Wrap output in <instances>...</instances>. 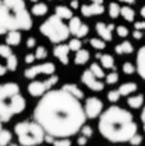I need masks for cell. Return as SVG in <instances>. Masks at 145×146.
<instances>
[{
    "label": "cell",
    "mask_w": 145,
    "mask_h": 146,
    "mask_svg": "<svg viewBox=\"0 0 145 146\" xmlns=\"http://www.w3.org/2000/svg\"><path fill=\"white\" fill-rule=\"evenodd\" d=\"M33 117L46 135L55 139L74 136L87 119L80 100L63 88L46 92L36 104Z\"/></svg>",
    "instance_id": "6da1fadb"
},
{
    "label": "cell",
    "mask_w": 145,
    "mask_h": 146,
    "mask_svg": "<svg viewBox=\"0 0 145 146\" xmlns=\"http://www.w3.org/2000/svg\"><path fill=\"white\" fill-rule=\"evenodd\" d=\"M98 129L107 141L121 144L130 142V140L138 133V124L128 110L112 105L99 117Z\"/></svg>",
    "instance_id": "7a4b0ae2"
},
{
    "label": "cell",
    "mask_w": 145,
    "mask_h": 146,
    "mask_svg": "<svg viewBox=\"0 0 145 146\" xmlns=\"http://www.w3.org/2000/svg\"><path fill=\"white\" fill-rule=\"evenodd\" d=\"M32 27V19L26 8L25 0H1L0 1V35L10 31Z\"/></svg>",
    "instance_id": "3957f363"
},
{
    "label": "cell",
    "mask_w": 145,
    "mask_h": 146,
    "mask_svg": "<svg viewBox=\"0 0 145 146\" xmlns=\"http://www.w3.org/2000/svg\"><path fill=\"white\" fill-rule=\"evenodd\" d=\"M26 109V99L21 95L19 86L14 82L0 85V121L9 122Z\"/></svg>",
    "instance_id": "277c9868"
},
{
    "label": "cell",
    "mask_w": 145,
    "mask_h": 146,
    "mask_svg": "<svg viewBox=\"0 0 145 146\" xmlns=\"http://www.w3.org/2000/svg\"><path fill=\"white\" fill-rule=\"evenodd\" d=\"M14 133L21 146H39L45 142L46 132L36 121H22L14 126Z\"/></svg>",
    "instance_id": "5b68a950"
},
{
    "label": "cell",
    "mask_w": 145,
    "mask_h": 146,
    "mask_svg": "<svg viewBox=\"0 0 145 146\" xmlns=\"http://www.w3.org/2000/svg\"><path fill=\"white\" fill-rule=\"evenodd\" d=\"M40 32L53 44H62L69 36V28L58 15H51L40 26Z\"/></svg>",
    "instance_id": "8992f818"
},
{
    "label": "cell",
    "mask_w": 145,
    "mask_h": 146,
    "mask_svg": "<svg viewBox=\"0 0 145 146\" xmlns=\"http://www.w3.org/2000/svg\"><path fill=\"white\" fill-rule=\"evenodd\" d=\"M58 76L53 74L45 81H32L27 86V91L33 98H43L46 92H49L51 90L53 86H55L58 83Z\"/></svg>",
    "instance_id": "52a82bcc"
},
{
    "label": "cell",
    "mask_w": 145,
    "mask_h": 146,
    "mask_svg": "<svg viewBox=\"0 0 145 146\" xmlns=\"http://www.w3.org/2000/svg\"><path fill=\"white\" fill-rule=\"evenodd\" d=\"M103 101L100 100L99 98H87L86 101H85V105H84V110L85 114H86V118L87 119H95L98 117L102 115L103 113Z\"/></svg>",
    "instance_id": "ba28073f"
},
{
    "label": "cell",
    "mask_w": 145,
    "mask_h": 146,
    "mask_svg": "<svg viewBox=\"0 0 145 146\" xmlns=\"http://www.w3.org/2000/svg\"><path fill=\"white\" fill-rule=\"evenodd\" d=\"M55 72V66L54 63H43L39 66H32L30 68H27L25 71V77L28 80H33L35 77H37L39 74H46V76H53Z\"/></svg>",
    "instance_id": "9c48e42d"
},
{
    "label": "cell",
    "mask_w": 145,
    "mask_h": 146,
    "mask_svg": "<svg viewBox=\"0 0 145 146\" xmlns=\"http://www.w3.org/2000/svg\"><path fill=\"white\" fill-rule=\"evenodd\" d=\"M81 81L87 88H90L91 91H95V92H99V91L104 90V83L102 81H99V78H96L94 74L91 73L90 69L85 71L81 76Z\"/></svg>",
    "instance_id": "30bf717a"
},
{
    "label": "cell",
    "mask_w": 145,
    "mask_h": 146,
    "mask_svg": "<svg viewBox=\"0 0 145 146\" xmlns=\"http://www.w3.org/2000/svg\"><path fill=\"white\" fill-rule=\"evenodd\" d=\"M68 53H69V48L68 45H63V44H59V45H57L55 48H54V56H55L57 59H58L59 62H61L62 64H64V66H67L68 64Z\"/></svg>",
    "instance_id": "8fae6325"
},
{
    "label": "cell",
    "mask_w": 145,
    "mask_h": 146,
    "mask_svg": "<svg viewBox=\"0 0 145 146\" xmlns=\"http://www.w3.org/2000/svg\"><path fill=\"white\" fill-rule=\"evenodd\" d=\"M104 7L103 4H91V5H82L81 13L85 17H91V15H99L104 13Z\"/></svg>",
    "instance_id": "7c38bea8"
},
{
    "label": "cell",
    "mask_w": 145,
    "mask_h": 146,
    "mask_svg": "<svg viewBox=\"0 0 145 146\" xmlns=\"http://www.w3.org/2000/svg\"><path fill=\"white\" fill-rule=\"evenodd\" d=\"M114 28L113 25H105L103 22L96 23V32L99 33L100 38H103L104 41H110L112 40V31Z\"/></svg>",
    "instance_id": "4fadbf2b"
},
{
    "label": "cell",
    "mask_w": 145,
    "mask_h": 146,
    "mask_svg": "<svg viewBox=\"0 0 145 146\" xmlns=\"http://www.w3.org/2000/svg\"><path fill=\"white\" fill-rule=\"evenodd\" d=\"M13 54V51L10 50V48L8 45H0V77L4 76L5 73L8 72V68H7V64L3 63L1 59H5L7 60L10 55Z\"/></svg>",
    "instance_id": "5bb4252c"
},
{
    "label": "cell",
    "mask_w": 145,
    "mask_h": 146,
    "mask_svg": "<svg viewBox=\"0 0 145 146\" xmlns=\"http://www.w3.org/2000/svg\"><path fill=\"white\" fill-rule=\"evenodd\" d=\"M136 71L139 76L145 80V46L140 48L138 56H136Z\"/></svg>",
    "instance_id": "9a60e30c"
},
{
    "label": "cell",
    "mask_w": 145,
    "mask_h": 146,
    "mask_svg": "<svg viewBox=\"0 0 145 146\" xmlns=\"http://www.w3.org/2000/svg\"><path fill=\"white\" fill-rule=\"evenodd\" d=\"M62 88H63L64 91H67L68 94H71L72 96H74L76 99H78V100H82V99L85 98L84 91H82L77 85H74V83H66Z\"/></svg>",
    "instance_id": "2e32d148"
},
{
    "label": "cell",
    "mask_w": 145,
    "mask_h": 146,
    "mask_svg": "<svg viewBox=\"0 0 145 146\" xmlns=\"http://www.w3.org/2000/svg\"><path fill=\"white\" fill-rule=\"evenodd\" d=\"M136 90H138V85H136L135 82H126L118 87V91H120L121 96H128L135 92Z\"/></svg>",
    "instance_id": "e0dca14e"
},
{
    "label": "cell",
    "mask_w": 145,
    "mask_h": 146,
    "mask_svg": "<svg viewBox=\"0 0 145 146\" xmlns=\"http://www.w3.org/2000/svg\"><path fill=\"white\" fill-rule=\"evenodd\" d=\"M21 38H22V35H21L19 31H10V32L7 33V45L8 46H15L21 42Z\"/></svg>",
    "instance_id": "ac0fdd59"
},
{
    "label": "cell",
    "mask_w": 145,
    "mask_h": 146,
    "mask_svg": "<svg viewBox=\"0 0 145 146\" xmlns=\"http://www.w3.org/2000/svg\"><path fill=\"white\" fill-rule=\"evenodd\" d=\"M144 104V96L143 95H134V96H130L127 99V105L132 109H139L141 108Z\"/></svg>",
    "instance_id": "d6986e66"
},
{
    "label": "cell",
    "mask_w": 145,
    "mask_h": 146,
    "mask_svg": "<svg viewBox=\"0 0 145 146\" xmlns=\"http://www.w3.org/2000/svg\"><path fill=\"white\" fill-rule=\"evenodd\" d=\"M55 15H58L61 19H71L73 17L72 9H69L68 7H64V5H59L55 8Z\"/></svg>",
    "instance_id": "ffe728a7"
},
{
    "label": "cell",
    "mask_w": 145,
    "mask_h": 146,
    "mask_svg": "<svg viewBox=\"0 0 145 146\" xmlns=\"http://www.w3.org/2000/svg\"><path fill=\"white\" fill-rule=\"evenodd\" d=\"M114 50H116V53L120 54V55H122V54H131L134 51V46L130 41H123L122 44L116 46Z\"/></svg>",
    "instance_id": "44dd1931"
},
{
    "label": "cell",
    "mask_w": 145,
    "mask_h": 146,
    "mask_svg": "<svg viewBox=\"0 0 145 146\" xmlns=\"http://www.w3.org/2000/svg\"><path fill=\"white\" fill-rule=\"evenodd\" d=\"M90 59V54L87 50L82 49V50H78L76 53V56H74V63L77 66H82V64H86L87 60Z\"/></svg>",
    "instance_id": "7402d4cb"
},
{
    "label": "cell",
    "mask_w": 145,
    "mask_h": 146,
    "mask_svg": "<svg viewBox=\"0 0 145 146\" xmlns=\"http://www.w3.org/2000/svg\"><path fill=\"white\" fill-rule=\"evenodd\" d=\"M31 12L33 15L36 17H41V15H45L48 13V5L44 4V3H36L32 8H31Z\"/></svg>",
    "instance_id": "603a6c76"
},
{
    "label": "cell",
    "mask_w": 145,
    "mask_h": 146,
    "mask_svg": "<svg viewBox=\"0 0 145 146\" xmlns=\"http://www.w3.org/2000/svg\"><path fill=\"white\" fill-rule=\"evenodd\" d=\"M81 26H82V22L78 17H72L71 19H69V23H68L69 32H71L72 35H77L78 30L81 28Z\"/></svg>",
    "instance_id": "cb8c5ba5"
},
{
    "label": "cell",
    "mask_w": 145,
    "mask_h": 146,
    "mask_svg": "<svg viewBox=\"0 0 145 146\" xmlns=\"http://www.w3.org/2000/svg\"><path fill=\"white\" fill-rule=\"evenodd\" d=\"M100 58V63H102L103 68H107V69H114V59H113L112 55L109 54H104V55L99 56Z\"/></svg>",
    "instance_id": "d4e9b609"
},
{
    "label": "cell",
    "mask_w": 145,
    "mask_h": 146,
    "mask_svg": "<svg viewBox=\"0 0 145 146\" xmlns=\"http://www.w3.org/2000/svg\"><path fill=\"white\" fill-rule=\"evenodd\" d=\"M12 139H13L12 132L8 131V129H3L0 132V146H9L12 144Z\"/></svg>",
    "instance_id": "484cf974"
},
{
    "label": "cell",
    "mask_w": 145,
    "mask_h": 146,
    "mask_svg": "<svg viewBox=\"0 0 145 146\" xmlns=\"http://www.w3.org/2000/svg\"><path fill=\"white\" fill-rule=\"evenodd\" d=\"M121 15L127 22H134V19H135V10L130 7H122L121 8Z\"/></svg>",
    "instance_id": "4316f807"
},
{
    "label": "cell",
    "mask_w": 145,
    "mask_h": 146,
    "mask_svg": "<svg viewBox=\"0 0 145 146\" xmlns=\"http://www.w3.org/2000/svg\"><path fill=\"white\" fill-rule=\"evenodd\" d=\"M90 71H91V73L95 76L96 78H103V77H105V73L104 71H103V68L99 66L98 63H92L91 66H90Z\"/></svg>",
    "instance_id": "83f0119b"
},
{
    "label": "cell",
    "mask_w": 145,
    "mask_h": 146,
    "mask_svg": "<svg viewBox=\"0 0 145 146\" xmlns=\"http://www.w3.org/2000/svg\"><path fill=\"white\" fill-rule=\"evenodd\" d=\"M17 67H18V59L14 54H12V55L7 59V68H8V71L14 72L15 69H17Z\"/></svg>",
    "instance_id": "f1b7e54d"
},
{
    "label": "cell",
    "mask_w": 145,
    "mask_h": 146,
    "mask_svg": "<svg viewBox=\"0 0 145 146\" xmlns=\"http://www.w3.org/2000/svg\"><path fill=\"white\" fill-rule=\"evenodd\" d=\"M108 10H109V15L112 18H117L118 15L121 14V7L117 4V3H110Z\"/></svg>",
    "instance_id": "f546056e"
},
{
    "label": "cell",
    "mask_w": 145,
    "mask_h": 146,
    "mask_svg": "<svg viewBox=\"0 0 145 146\" xmlns=\"http://www.w3.org/2000/svg\"><path fill=\"white\" fill-rule=\"evenodd\" d=\"M90 45L94 49H96V50H103V49H105V41L103 38H96V37L90 38Z\"/></svg>",
    "instance_id": "4dcf8cb0"
},
{
    "label": "cell",
    "mask_w": 145,
    "mask_h": 146,
    "mask_svg": "<svg viewBox=\"0 0 145 146\" xmlns=\"http://www.w3.org/2000/svg\"><path fill=\"white\" fill-rule=\"evenodd\" d=\"M107 98H108V101H110L112 104H114V103H117V101L120 100L121 94H120V91L118 90H110L109 92H108Z\"/></svg>",
    "instance_id": "1f68e13d"
},
{
    "label": "cell",
    "mask_w": 145,
    "mask_h": 146,
    "mask_svg": "<svg viewBox=\"0 0 145 146\" xmlns=\"http://www.w3.org/2000/svg\"><path fill=\"white\" fill-rule=\"evenodd\" d=\"M35 56H36V59H39V60L45 59L46 56H48V50H46L45 46H37V48H36Z\"/></svg>",
    "instance_id": "d6a6232c"
},
{
    "label": "cell",
    "mask_w": 145,
    "mask_h": 146,
    "mask_svg": "<svg viewBox=\"0 0 145 146\" xmlns=\"http://www.w3.org/2000/svg\"><path fill=\"white\" fill-rule=\"evenodd\" d=\"M81 46H82V44L78 38H72V40H69V42H68V48H69V50H72V51L81 50Z\"/></svg>",
    "instance_id": "836d02e7"
},
{
    "label": "cell",
    "mask_w": 145,
    "mask_h": 146,
    "mask_svg": "<svg viewBox=\"0 0 145 146\" xmlns=\"http://www.w3.org/2000/svg\"><path fill=\"white\" fill-rule=\"evenodd\" d=\"M118 73L117 72H110L109 74L105 76V82L108 83V85H114V83L118 82Z\"/></svg>",
    "instance_id": "e575fe53"
},
{
    "label": "cell",
    "mask_w": 145,
    "mask_h": 146,
    "mask_svg": "<svg viewBox=\"0 0 145 146\" xmlns=\"http://www.w3.org/2000/svg\"><path fill=\"white\" fill-rule=\"evenodd\" d=\"M80 132H81V135L85 136L86 139H90V137H92V135H94V129H92V127L89 126V124H85Z\"/></svg>",
    "instance_id": "d590c367"
},
{
    "label": "cell",
    "mask_w": 145,
    "mask_h": 146,
    "mask_svg": "<svg viewBox=\"0 0 145 146\" xmlns=\"http://www.w3.org/2000/svg\"><path fill=\"white\" fill-rule=\"evenodd\" d=\"M53 146H72L71 139H55Z\"/></svg>",
    "instance_id": "8d00e7d4"
},
{
    "label": "cell",
    "mask_w": 145,
    "mask_h": 146,
    "mask_svg": "<svg viewBox=\"0 0 145 146\" xmlns=\"http://www.w3.org/2000/svg\"><path fill=\"white\" fill-rule=\"evenodd\" d=\"M122 71H123V73H126V74H134V72L136 71V68L134 67L132 63L126 62V63L122 66Z\"/></svg>",
    "instance_id": "74e56055"
},
{
    "label": "cell",
    "mask_w": 145,
    "mask_h": 146,
    "mask_svg": "<svg viewBox=\"0 0 145 146\" xmlns=\"http://www.w3.org/2000/svg\"><path fill=\"white\" fill-rule=\"evenodd\" d=\"M116 31H117V35L120 36V37H126V36L128 35V28L126 27V26H118Z\"/></svg>",
    "instance_id": "f35d334b"
},
{
    "label": "cell",
    "mask_w": 145,
    "mask_h": 146,
    "mask_svg": "<svg viewBox=\"0 0 145 146\" xmlns=\"http://www.w3.org/2000/svg\"><path fill=\"white\" fill-rule=\"evenodd\" d=\"M141 142H143V136L139 133H136L135 136L130 140V144L132 146H139V145H141Z\"/></svg>",
    "instance_id": "ab89813d"
},
{
    "label": "cell",
    "mask_w": 145,
    "mask_h": 146,
    "mask_svg": "<svg viewBox=\"0 0 145 146\" xmlns=\"http://www.w3.org/2000/svg\"><path fill=\"white\" fill-rule=\"evenodd\" d=\"M89 33V27H87L86 25H84L82 23V26H81V28L78 30V32H77V37H85V36Z\"/></svg>",
    "instance_id": "60d3db41"
},
{
    "label": "cell",
    "mask_w": 145,
    "mask_h": 146,
    "mask_svg": "<svg viewBox=\"0 0 145 146\" xmlns=\"http://www.w3.org/2000/svg\"><path fill=\"white\" fill-rule=\"evenodd\" d=\"M143 36H144L143 31H139V30H134V32H132V37L135 38V40H141V38H143Z\"/></svg>",
    "instance_id": "b9f144b4"
},
{
    "label": "cell",
    "mask_w": 145,
    "mask_h": 146,
    "mask_svg": "<svg viewBox=\"0 0 145 146\" xmlns=\"http://www.w3.org/2000/svg\"><path fill=\"white\" fill-rule=\"evenodd\" d=\"M87 141H89V139H86L85 136H82V135H81V136L77 139V145H78V146H85L87 144Z\"/></svg>",
    "instance_id": "7bdbcfd3"
},
{
    "label": "cell",
    "mask_w": 145,
    "mask_h": 146,
    "mask_svg": "<svg viewBox=\"0 0 145 146\" xmlns=\"http://www.w3.org/2000/svg\"><path fill=\"white\" fill-rule=\"evenodd\" d=\"M36 46V38L35 37H28L27 38V48L28 49H32Z\"/></svg>",
    "instance_id": "ee69618b"
},
{
    "label": "cell",
    "mask_w": 145,
    "mask_h": 146,
    "mask_svg": "<svg viewBox=\"0 0 145 146\" xmlns=\"http://www.w3.org/2000/svg\"><path fill=\"white\" fill-rule=\"evenodd\" d=\"M35 59H36V56L33 55V54H27V55H26V58H25V62L27 64H31V63H33V62H35Z\"/></svg>",
    "instance_id": "f6af8a7d"
},
{
    "label": "cell",
    "mask_w": 145,
    "mask_h": 146,
    "mask_svg": "<svg viewBox=\"0 0 145 146\" xmlns=\"http://www.w3.org/2000/svg\"><path fill=\"white\" fill-rule=\"evenodd\" d=\"M135 30H139V31L145 30V21H140V22H136V23H135Z\"/></svg>",
    "instance_id": "bcb514c9"
},
{
    "label": "cell",
    "mask_w": 145,
    "mask_h": 146,
    "mask_svg": "<svg viewBox=\"0 0 145 146\" xmlns=\"http://www.w3.org/2000/svg\"><path fill=\"white\" fill-rule=\"evenodd\" d=\"M54 140H55V137L50 136V135H46V136H45V142H46V144H51V145H53Z\"/></svg>",
    "instance_id": "7dc6e473"
},
{
    "label": "cell",
    "mask_w": 145,
    "mask_h": 146,
    "mask_svg": "<svg viewBox=\"0 0 145 146\" xmlns=\"http://www.w3.org/2000/svg\"><path fill=\"white\" fill-rule=\"evenodd\" d=\"M71 8L72 9H77V8H78V0H72L71 1Z\"/></svg>",
    "instance_id": "c3c4849f"
},
{
    "label": "cell",
    "mask_w": 145,
    "mask_h": 146,
    "mask_svg": "<svg viewBox=\"0 0 145 146\" xmlns=\"http://www.w3.org/2000/svg\"><path fill=\"white\" fill-rule=\"evenodd\" d=\"M140 119H141V122H143V124H144V123H145V106H144V109H143V110H141Z\"/></svg>",
    "instance_id": "681fc988"
},
{
    "label": "cell",
    "mask_w": 145,
    "mask_h": 146,
    "mask_svg": "<svg viewBox=\"0 0 145 146\" xmlns=\"http://www.w3.org/2000/svg\"><path fill=\"white\" fill-rule=\"evenodd\" d=\"M118 1H121V3H126V4H134V3H135L136 0H118Z\"/></svg>",
    "instance_id": "f907efd6"
},
{
    "label": "cell",
    "mask_w": 145,
    "mask_h": 146,
    "mask_svg": "<svg viewBox=\"0 0 145 146\" xmlns=\"http://www.w3.org/2000/svg\"><path fill=\"white\" fill-rule=\"evenodd\" d=\"M140 14H141V17H144V18H145V5L140 9Z\"/></svg>",
    "instance_id": "816d5d0a"
},
{
    "label": "cell",
    "mask_w": 145,
    "mask_h": 146,
    "mask_svg": "<svg viewBox=\"0 0 145 146\" xmlns=\"http://www.w3.org/2000/svg\"><path fill=\"white\" fill-rule=\"evenodd\" d=\"M92 1V4H103V0H90Z\"/></svg>",
    "instance_id": "f5cc1de1"
},
{
    "label": "cell",
    "mask_w": 145,
    "mask_h": 146,
    "mask_svg": "<svg viewBox=\"0 0 145 146\" xmlns=\"http://www.w3.org/2000/svg\"><path fill=\"white\" fill-rule=\"evenodd\" d=\"M1 123H3V122H1V121H0V132H1V131H3V126H1Z\"/></svg>",
    "instance_id": "db71d44e"
},
{
    "label": "cell",
    "mask_w": 145,
    "mask_h": 146,
    "mask_svg": "<svg viewBox=\"0 0 145 146\" xmlns=\"http://www.w3.org/2000/svg\"><path fill=\"white\" fill-rule=\"evenodd\" d=\"M9 146H19V145H18V144H10Z\"/></svg>",
    "instance_id": "11a10c76"
},
{
    "label": "cell",
    "mask_w": 145,
    "mask_h": 146,
    "mask_svg": "<svg viewBox=\"0 0 145 146\" xmlns=\"http://www.w3.org/2000/svg\"><path fill=\"white\" fill-rule=\"evenodd\" d=\"M30 1H32V3H37L39 0H30Z\"/></svg>",
    "instance_id": "9f6ffc18"
},
{
    "label": "cell",
    "mask_w": 145,
    "mask_h": 146,
    "mask_svg": "<svg viewBox=\"0 0 145 146\" xmlns=\"http://www.w3.org/2000/svg\"><path fill=\"white\" fill-rule=\"evenodd\" d=\"M143 126H144V127H143V128H144V132H145V123L143 124Z\"/></svg>",
    "instance_id": "6f0895ef"
}]
</instances>
